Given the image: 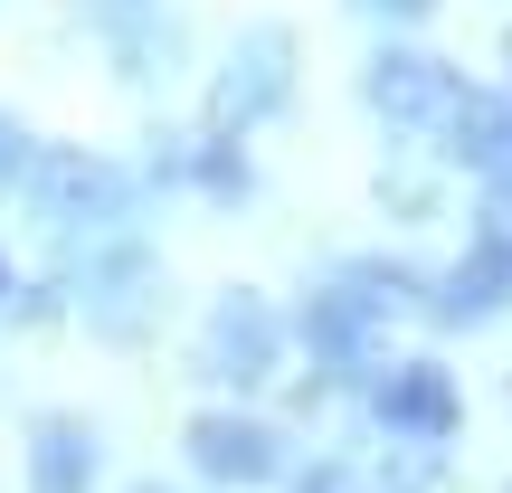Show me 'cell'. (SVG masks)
Instances as JSON below:
<instances>
[{
    "label": "cell",
    "instance_id": "obj_3",
    "mask_svg": "<svg viewBox=\"0 0 512 493\" xmlns=\"http://www.w3.org/2000/svg\"><path fill=\"white\" fill-rule=\"evenodd\" d=\"M389 418H418V437H437V427H456V389L437 370H408V380H389Z\"/></svg>",
    "mask_w": 512,
    "mask_h": 493
},
{
    "label": "cell",
    "instance_id": "obj_1",
    "mask_svg": "<svg viewBox=\"0 0 512 493\" xmlns=\"http://www.w3.org/2000/svg\"><path fill=\"white\" fill-rule=\"evenodd\" d=\"M190 456H200V475L247 484V475L275 465V437H266V427H238V418H200V427H190Z\"/></svg>",
    "mask_w": 512,
    "mask_h": 493
},
{
    "label": "cell",
    "instance_id": "obj_4",
    "mask_svg": "<svg viewBox=\"0 0 512 493\" xmlns=\"http://www.w3.org/2000/svg\"><path fill=\"white\" fill-rule=\"evenodd\" d=\"M0 171H10V133H0Z\"/></svg>",
    "mask_w": 512,
    "mask_h": 493
},
{
    "label": "cell",
    "instance_id": "obj_2",
    "mask_svg": "<svg viewBox=\"0 0 512 493\" xmlns=\"http://www.w3.org/2000/svg\"><path fill=\"white\" fill-rule=\"evenodd\" d=\"M29 475H38V493H86V475H95V446H86V427H38V456H29Z\"/></svg>",
    "mask_w": 512,
    "mask_h": 493
}]
</instances>
